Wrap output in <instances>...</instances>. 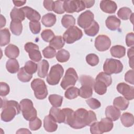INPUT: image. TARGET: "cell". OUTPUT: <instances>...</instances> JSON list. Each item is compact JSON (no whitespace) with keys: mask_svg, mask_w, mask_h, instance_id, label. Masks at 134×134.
<instances>
[{"mask_svg":"<svg viewBox=\"0 0 134 134\" xmlns=\"http://www.w3.org/2000/svg\"><path fill=\"white\" fill-rule=\"evenodd\" d=\"M1 85V91L0 95L1 96H5L8 95L10 91V88L9 85L5 82H1L0 83Z\"/></svg>","mask_w":134,"mask_h":134,"instance_id":"cell-51","label":"cell"},{"mask_svg":"<svg viewBox=\"0 0 134 134\" xmlns=\"http://www.w3.org/2000/svg\"><path fill=\"white\" fill-rule=\"evenodd\" d=\"M64 1H56L54 2L53 5L52 10L58 14H62L64 13V9L63 8Z\"/></svg>","mask_w":134,"mask_h":134,"instance_id":"cell-44","label":"cell"},{"mask_svg":"<svg viewBox=\"0 0 134 134\" xmlns=\"http://www.w3.org/2000/svg\"><path fill=\"white\" fill-rule=\"evenodd\" d=\"M99 26L98 24L95 20H93L92 23L86 28L84 29L85 34L88 36L94 37L98 32Z\"/></svg>","mask_w":134,"mask_h":134,"instance_id":"cell-32","label":"cell"},{"mask_svg":"<svg viewBox=\"0 0 134 134\" xmlns=\"http://www.w3.org/2000/svg\"><path fill=\"white\" fill-rule=\"evenodd\" d=\"M49 115H50L59 124L64 122L65 115L62 109L58 108L55 107H52L49 111Z\"/></svg>","mask_w":134,"mask_h":134,"instance_id":"cell-19","label":"cell"},{"mask_svg":"<svg viewBox=\"0 0 134 134\" xmlns=\"http://www.w3.org/2000/svg\"><path fill=\"white\" fill-rule=\"evenodd\" d=\"M78 79V75L74 69L70 68L66 71L60 85L63 90H66L70 87L74 86Z\"/></svg>","mask_w":134,"mask_h":134,"instance_id":"cell-8","label":"cell"},{"mask_svg":"<svg viewBox=\"0 0 134 134\" xmlns=\"http://www.w3.org/2000/svg\"><path fill=\"white\" fill-rule=\"evenodd\" d=\"M24 49L28 53L29 58L33 61L39 62L41 60L42 55L38 45L29 42L25 44Z\"/></svg>","mask_w":134,"mask_h":134,"instance_id":"cell-11","label":"cell"},{"mask_svg":"<svg viewBox=\"0 0 134 134\" xmlns=\"http://www.w3.org/2000/svg\"><path fill=\"white\" fill-rule=\"evenodd\" d=\"M94 14L90 10L81 13L77 18V24L84 29L87 28L94 20Z\"/></svg>","mask_w":134,"mask_h":134,"instance_id":"cell-12","label":"cell"},{"mask_svg":"<svg viewBox=\"0 0 134 134\" xmlns=\"http://www.w3.org/2000/svg\"><path fill=\"white\" fill-rule=\"evenodd\" d=\"M6 20L5 18L3 16V15H1V26H0L1 28L4 27L6 25Z\"/></svg>","mask_w":134,"mask_h":134,"instance_id":"cell-59","label":"cell"},{"mask_svg":"<svg viewBox=\"0 0 134 134\" xmlns=\"http://www.w3.org/2000/svg\"><path fill=\"white\" fill-rule=\"evenodd\" d=\"M120 120L122 124L126 127H131L134 123V117L132 114L126 112L120 116Z\"/></svg>","mask_w":134,"mask_h":134,"instance_id":"cell-27","label":"cell"},{"mask_svg":"<svg viewBox=\"0 0 134 134\" xmlns=\"http://www.w3.org/2000/svg\"><path fill=\"white\" fill-rule=\"evenodd\" d=\"M64 11L68 13H78L85 9L83 1H64L63 3Z\"/></svg>","mask_w":134,"mask_h":134,"instance_id":"cell-10","label":"cell"},{"mask_svg":"<svg viewBox=\"0 0 134 134\" xmlns=\"http://www.w3.org/2000/svg\"><path fill=\"white\" fill-rule=\"evenodd\" d=\"M79 95V89L76 87L71 86L68 88L64 93L65 98L69 99H74Z\"/></svg>","mask_w":134,"mask_h":134,"instance_id":"cell-37","label":"cell"},{"mask_svg":"<svg viewBox=\"0 0 134 134\" xmlns=\"http://www.w3.org/2000/svg\"><path fill=\"white\" fill-rule=\"evenodd\" d=\"M96 121V116L94 111L81 108L74 111L73 120L69 126L72 128L79 129L91 126Z\"/></svg>","mask_w":134,"mask_h":134,"instance_id":"cell-1","label":"cell"},{"mask_svg":"<svg viewBox=\"0 0 134 134\" xmlns=\"http://www.w3.org/2000/svg\"><path fill=\"white\" fill-rule=\"evenodd\" d=\"M107 86L104 82L100 80H95L93 88L95 92L98 95L105 94L107 91Z\"/></svg>","mask_w":134,"mask_h":134,"instance_id":"cell-34","label":"cell"},{"mask_svg":"<svg viewBox=\"0 0 134 134\" xmlns=\"http://www.w3.org/2000/svg\"><path fill=\"white\" fill-rule=\"evenodd\" d=\"M132 14V13L131 10L129 8L126 7L120 8L117 12V15L119 18L125 20H128L130 18Z\"/></svg>","mask_w":134,"mask_h":134,"instance_id":"cell-40","label":"cell"},{"mask_svg":"<svg viewBox=\"0 0 134 134\" xmlns=\"http://www.w3.org/2000/svg\"><path fill=\"white\" fill-rule=\"evenodd\" d=\"M42 39L46 42H50L55 37L54 34L50 29H45L43 30L41 34Z\"/></svg>","mask_w":134,"mask_h":134,"instance_id":"cell-46","label":"cell"},{"mask_svg":"<svg viewBox=\"0 0 134 134\" xmlns=\"http://www.w3.org/2000/svg\"><path fill=\"white\" fill-rule=\"evenodd\" d=\"M70 54L69 51L65 49H61L56 54V59L59 62H67L70 59Z\"/></svg>","mask_w":134,"mask_h":134,"instance_id":"cell-38","label":"cell"},{"mask_svg":"<svg viewBox=\"0 0 134 134\" xmlns=\"http://www.w3.org/2000/svg\"><path fill=\"white\" fill-rule=\"evenodd\" d=\"M98 129L100 133L110 131L113 128L114 124L111 120L108 118H102L100 121L97 122Z\"/></svg>","mask_w":134,"mask_h":134,"instance_id":"cell-17","label":"cell"},{"mask_svg":"<svg viewBox=\"0 0 134 134\" xmlns=\"http://www.w3.org/2000/svg\"><path fill=\"white\" fill-rule=\"evenodd\" d=\"M83 1L85 4V7L86 8L91 7L92 6H93L95 3V1Z\"/></svg>","mask_w":134,"mask_h":134,"instance_id":"cell-56","label":"cell"},{"mask_svg":"<svg viewBox=\"0 0 134 134\" xmlns=\"http://www.w3.org/2000/svg\"><path fill=\"white\" fill-rule=\"evenodd\" d=\"M42 54L45 58L51 59L56 55V50L50 46L46 47L42 50Z\"/></svg>","mask_w":134,"mask_h":134,"instance_id":"cell-47","label":"cell"},{"mask_svg":"<svg viewBox=\"0 0 134 134\" xmlns=\"http://www.w3.org/2000/svg\"><path fill=\"white\" fill-rule=\"evenodd\" d=\"M128 57L130 59H133V56H134V51H133V47H131L130 49H128Z\"/></svg>","mask_w":134,"mask_h":134,"instance_id":"cell-57","label":"cell"},{"mask_svg":"<svg viewBox=\"0 0 134 134\" xmlns=\"http://www.w3.org/2000/svg\"><path fill=\"white\" fill-rule=\"evenodd\" d=\"M48 99L53 107H60L63 102V97L58 94H51L49 95Z\"/></svg>","mask_w":134,"mask_h":134,"instance_id":"cell-36","label":"cell"},{"mask_svg":"<svg viewBox=\"0 0 134 134\" xmlns=\"http://www.w3.org/2000/svg\"><path fill=\"white\" fill-rule=\"evenodd\" d=\"M7 70L10 73H16L19 70V65L18 61L15 59H10L7 60L6 63Z\"/></svg>","mask_w":134,"mask_h":134,"instance_id":"cell-29","label":"cell"},{"mask_svg":"<svg viewBox=\"0 0 134 134\" xmlns=\"http://www.w3.org/2000/svg\"><path fill=\"white\" fill-rule=\"evenodd\" d=\"M17 77L20 81L22 82H28L32 79V75L27 73L25 70L24 67H22L18 72Z\"/></svg>","mask_w":134,"mask_h":134,"instance_id":"cell-39","label":"cell"},{"mask_svg":"<svg viewBox=\"0 0 134 134\" xmlns=\"http://www.w3.org/2000/svg\"><path fill=\"white\" fill-rule=\"evenodd\" d=\"M42 125V121L39 118H35V119L29 121V127L30 130L36 131L39 129Z\"/></svg>","mask_w":134,"mask_h":134,"instance_id":"cell-48","label":"cell"},{"mask_svg":"<svg viewBox=\"0 0 134 134\" xmlns=\"http://www.w3.org/2000/svg\"><path fill=\"white\" fill-rule=\"evenodd\" d=\"M64 44L65 41L63 38L61 36H56L49 42V46L52 47L54 49L59 50L63 48Z\"/></svg>","mask_w":134,"mask_h":134,"instance_id":"cell-30","label":"cell"},{"mask_svg":"<svg viewBox=\"0 0 134 134\" xmlns=\"http://www.w3.org/2000/svg\"><path fill=\"white\" fill-rule=\"evenodd\" d=\"M56 16L53 13H47L43 15L41 19L42 24L47 27L53 26L56 22Z\"/></svg>","mask_w":134,"mask_h":134,"instance_id":"cell-24","label":"cell"},{"mask_svg":"<svg viewBox=\"0 0 134 134\" xmlns=\"http://www.w3.org/2000/svg\"><path fill=\"white\" fill-rule=\"evenodd\" d=\"M79 81L82 86L79 90V95L82 98H87L93 95V88L95 83L94 79L88 75H83L80 76Z\"/></svg>","mask_w":134,"mask_h":134,"instance_id":"cell-3","label":"cell"},{"mask_svg":"<svg viewBox=\"0 0 134 134\" xmlns=\"http://www.w3.org/2000/svg\"><path fill=\"white\" fill-rule=\"evenodd\" d=\"M100 8L102 11L106 13H115L117 8L116 3L110 0H103L100 2Z\"/></svg>","mask_w":134,"mask_h":134,"instance_id":"cell-15","label":"cell"},{"mask_svg":"<svg viewBox=\"0 0 134 134\" xmlns=\"http://www.w3.org/2000/svg\"><path fill=\"white\" fill-rule=\"evenodd\" d=\"M129 102L128 100L124 97L119 96L116 97L113 101V105L115 107L119 110H124L126 109L129 105Z\"/></svg>","mask_w":134,"mask_h":134,"instance_id":"cell-25","label":"cell"},{"mask_svg":"<svg viewBox=\"0 0 134 134\" xmlns=\"http://www.w3.org/2000/svg\"><path fill=\"white\" fill-rule=\"evenodd\" d=\"M31 87L37 99H43L46 98L48 95V90L43 80L40 79H34L31 83Z\"/></svg>","mask_w":134,"mask_h":134,"instance_id":"cell-5","label":"cell"},{"mask_svg":"<svg viewBox=\"0 0 134 134\" xmlns=\"http://www.w3.org/2000/svg\"><path fill=\"white\" fill-rule=\"evenodd\" d=\"M10 29L14 35L19 36L21 34L23 30L21 21L18 20H12L10 24Z\"/></svg>","mask_w":134,"mask_h":134,"instance_id":"cell-33","label":"cell"},{"mask_svg":"<svg viewBox=\"0 0 134 134\" xmlns=\"http://www.w3.org/2000/svg\"><path fill=\"white\" fill-rule=\"evenodd\" d=\"M123 69V65L120 61L112 58L107 59L103 65V70L108 74H118Z\"/></svg>","mask_w":134,"mask_h":134,"instance_id":"cell-6","label":"cell"},{"mask_svg":"<svg viewBox=\"0 0 134 134\" xmlns=\"http://www.w3.org/2000/svg\"><path fill=\"white\" fill-rule=\"evenodd\" d=\"M19 105L23 116L26 120L30 121L37 117V110L30 99H23L20 102Z\"/></svg>","mask_w":134,"mask_h":134,"instance_id":"cell-4","label":"cell"},{"mask_svg":"<svg viewBox=\"0 0 134 134\" xmlns=\"http://www.w3.org/2000/svg\"><path fill=\"white\" fill-rule=\"evenodd\" d=\"M29 28L34 34H38L41 30V25L39 21H30L29 24Z\"/></svg>","mask_w":134,"mask_h":134,"instance_id":"cell-49","label":"cell"},{"mask_svg":"<svg viewBox=\"0 0 134 134\" xmlns=\"http://www.w3.org/2000/svg\"><path fill=\"white\" fill-rule=\"evenodd\" d=\"M87 104L90 106V107L93 109H96L99 108L101 106L100 102L97 99L95 98H91L86 100Z\"/></svg>","mask_w":134,"mask_h":134,"instance_id":"cell-50","label":"cell"},{"mask_svg":"<svg viewBox=\"0 0 134 134\" xmlns=\"http://www.w3.org/2000/svg\"><path fill=\"white\" fill-rule=\"evenodd\" d=\"M5 54L8 58L15 59L18 57L19 49L16 46L9 44L5 49Z\"/></svg>","mask_w":134,"mask_h":134,"instance_id":"cell-22","label":"cell"},{"mask_svg":"<svg viewBox=\"0 0 134 134\" xmlns=\"http://www.w3.org/2000/svg\"><path fill=\"white\" fill-rule=\"evenodd\" d=\"M10 16L12 20H18L22 21L25 18V15L21 8H17L14 7L10 13Z\"/></svg>","mask_w":134,"mask_h":134,"instance_id":"cell-28","label":"cell"},{"mask_svg":"<svg viewBox=\"0 0 134 134\" xmlns=\"http://www.w3.org/2000/svg\"><path fill=\"white\" fill-rule=\"evenodd\" d=\"M82 36V30L77 26H73L68 28L63 34V38L68 44H71L81 39Z\"/></svg>","mask_w":134,"mask_h":134,"instance_id":"cell-9","label":"cell"},{"mask_svg":"<svg viewBox=\"0 0 134 134\" xmlns=\"http://www.w3.org/2000/svg\"><path fill=\"white\" fill-rule=\"evenodd\" d=\"M117 91L121 94L127 100L134 98V87L125 83H119L116 87Z\"/></svg>","mask_w":134,"mask_h":134,"instance_id":"cell-14","label":"cell"},{"mask_svg":"<svg viewBox=\"0 0 134 134\" xmlns=\"http://www.w3.org/2000/svg\"><path fill=\"white\" fill-rule=\"evenodd\" d=\"M86 61L89 65L94 66L98 64L99 62V58L94 53H90L86 55Z\"/></svg>","mask_w":134,"mask_h":134,"instance_id":"cell-45","label":"cell"},{"mask_svg":"<svg viewBox=\"0 0 134 134\" xmlns=\"http://www.w3.org/2000/svg\"><path fill=\"white\" fill-rule=\"evenodd\" d=\"M24 69L27 73L32 75L37 71L38 65L34 61H28L25 64Z\"/></svg>","mask_w":134,"mask_h":134,"instance_id":"cell-43","label":"cell"},{"mask_svg":"<svg viewBox=\"0 0 134 134\" xmlns=\"http://www.w3.org/2000/svg\"><path fill=\"white\" fill-rule=\"evenodd\" d=\"M43 127L48 132L55 131L58 128V125L55 120L50 115L46 116L43 119Z\"/></svg>","mask_w":134,"mask_h":134,"instance_id":"cell-18","label":"cell"},{"mask_svg":"<svg viewBox=\"0 0 134 134\" xmlns=\"http://www.w3.org/2000/svg\"><path fill=\"white\" fill-rule=\"evenodd\" d=\"M125 80L126 82L131 84L132 85L134 84L133 82V70H130L128 71L125 75Z\"/></svg>","mask_w":134,"mask_h":134,"instance_id":"cell-53","label":"cell"},{"mask_svg":"<svg viewBox=\"0 0 134 134\" xmlns=\"http://www.w3.org/2000/svg\"><path fill=\"white\" fill-rule=\"evenodd\" d=\"M90 132L92 134H101L98 127L97 122H95L90 126Z\"/></svg>","mask_w":134,"mask_h":134,"instance_id":"cell-54","label":"cell"},{"mask_svg":"<svg viewBox=\"0 0 134 134\" xmlns=\"http://www.w3.org/2000/svg\"><path fill=\"white\" fill-rule=\"evenodd\" d=\"M61 24L65 28H69L75 24V19L70 15H64L61 19Z\"/></svg>","mask_w":134,"mask_h":134,"instance_id":"cell-35","label":"cell"},{"mask_svg":"<svg viewBox=\"0 0 134 134\" xmlns=\"http://www.w3.org/2000/svg\"><path fill=\"white\" fill-rule=\"evenodd\" d=\"M126 43L128 47H133L134 46V34L133 32L127 34L126 37Z\"/></svg>","mask_w":134,"mask_h":134,"instance_id":"cell-52","label":"cell"},{"mask_svg":"<svg viewBox=\"0 0 134 134\" xmlns=\"http://www.w3.org/2000/svg\"><path fill=\"white\" fill-rule=\"evenodd\" d=\"M21 10L24 12L25 17L31 21H39L41 18L40 14L36 10L32 9L29 6H25L21 8Z\"/></svg>","mask_w":134,"mask_h":134,"instance_id":"cell-16","label":"cell"},{"mask_svg":"<svg viewBox=\"0 0 134 134\" xmlns=\"http://www.w3.org/2000/svg\"><path fill=\"white\" fill-rule=\"evenodd\" d=\"M105 24L107 28L110 30L115 31L119 28L121 21L116 16L111 15L107 18Z\"/></svg>","mask_w":134,"mask_h":134,"instance_id":"cell-20","label":"cell"},{"mask_svg":"<svg viewBox=\"0 0 134 134\" xmlns=\"http://www.w3.org/2000/svg\"><path fill=\"white\" fill-rule=\"evenodd\" d=\"M1 108L2 111L1 114L2 120L4 122L12 121L16 115L20 112V105L14 100H8L1 98Z\"/></svg>","mask_w":134,"mask_h":134,"instance_id":"cell-2","label":"cell"},{"mask_svg":"<svg viewBox=\"0 0 134 134\" xmlns=\"http://www.w3.org/2000/svg\"><path fill=\"white\" fill-rule=\"evenodd\" d=\"M64 69L61 65L57 64L53 65L51 68L50 72L47 75V83L51 85H57L62 77Z\"/></svg>","mask_w":134,"mask_h":134,"instance_id":"cell-7","label":"cell"},{"mask_svg":"<svg viewBox=\"0 0 134 134\" xmlns=\"http://www.w3.org/2000/svg\"><path fill=\"white\" fill-rule=\"evenodd\" d=\"M13 2L15 6L20 7L21 6L24 5L26 3V1H13Z\"/></svg>","mask_w":134,"mask_h":134,"instance_id":"cell-58","label":"cell"},{"mask_svg":"<svg viewBox=\"0 0 134 134\" xmlns=\"http://www.w3.org/2000/svg\"><path fill=\"white\" fill-rule=\"evenodd\" d=\"M0 46L1 47L5 46L8 44L10 42V34L7 28L1 29L0 31Z\"/></svg>","mask_w":134,"mask_h":134,"instance_id":"cell-31","label":"cell"},{"mask_svg":"<svg viewBox=\"0 0 134 134\" xmlns=\"http://www.w3.org/2000/svg\"><path fill=\"white\" fill-rule=\"evenodd\" d=\"M95 80H100L104 82L107 86H109L112 83V78L109 74L105 72H100L96 76Z\"/></svg>","mask_w":134,"mask_h":134,"instance_id":"cell-41","label":"cell"},{"mask_svg":"<svg viewBox=\"0 0 134 134\" xmlns=\"http://www.w3.org/2000/svg\"><path fill=\"white\" fill-rule=\"evenodd\" d=\"M111 45V40L106 35H99L95 40V48L99 51L107 50Z\"/></svg>","mask_w":134,"mask_h":134,"instance_id":"cell-13","label":"cell"},{"mask_svg":"<svg viewBox=\"0 0 134 134\" xmlns=\"http://www.w3.org/2000/svg\"><path fill=\"white\" fill-rule=\"evenodd\" d=\"M62 110L65 115V120L64 123L70 125L73 120L74 111L69 108H63Z\"/></svg>","mask_w":134,"mask_h":134,"instance_id":"cell-42","label":"cell"},{"mask_svg":"<svg viewBox=\"0 0 134 134\" xmlns=\"http://www.w3.org/2000/svg\"><path fill=\"white\" fill-rule=\"evenodd\" d=\"M16 133H31V132L29 131L27 129H25V128H21V129H19L17 132Z\"/></svg>","mask_w":134,"mask_h":134,"instance_id":"cell-60","label":"cell"},{"mask_svg":"<svg viewBox=\"0 0 134 134\" xmlns=\"http://www.w3.org/2000/svg\"><path fill=\"white\" fill-rule=\"evenodd\" d=\"M110 52L113 57L121 58L126 54V48L121 45H116L111 48Z\"/></svg>","mask_w":134,"mask_h":134,"instance_id":"cell-26","label":"cell"},{"mask_svg":"<svg viewBox=\"0 0 134 134\" xmlns=\"http://www.w3.org/2000/svg\"><path fill=\"white\" fill-rule=\"evenodd\" d=\"M120 111L114 106H108L105 109V115L112 121H116L120 116Z\"/></svg>","mask_w":134,"mask_h":134,"instance_id":"cell-21","label":"cell"},{"mask_svg":"<svg viewBox=\"0 0 134 134\" xmlns=\"http://www.w3.org/2000/svg\"><path fill=\"white\" fill-rule=\"evenodd\" d=\"M54 1H44L43 2V6L48 11H52Z\"/></svg>","mask_w":134,"mask_h":134,"instance_id":"cell-55","label":"cell"},{"mask_svg":"<svg viewBox=\"0 0 134 134\" xmlns=\"http://www.w3.org/2000/svg\"><path fill=\"white\" fill-rule=\"evenodd\" d=\"M49 64L46 60H42L38 64V75L41 78H44L48 74Z\"/></svg>","mask_w":134,"mask_h":134,"instance_id":"cell-23","label":"cell"}]
</instances>
